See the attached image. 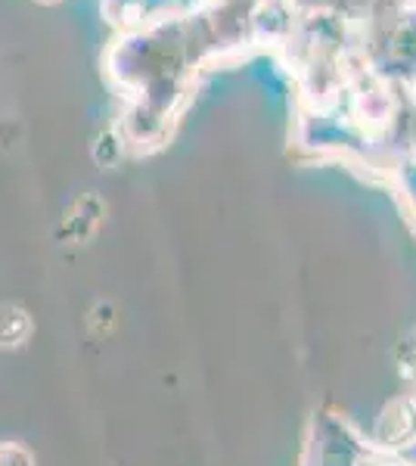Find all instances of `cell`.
<instances>
[{
  "label": "cell",
  "mask_w": 416,
  "mask_h": 466,
  "mask_svg": "<svg viewBox=\"0 0 416 466\" xmlns=\"http://www.w3.org/2000/svg\"><path fill=\"white\" fill-rule=\"evenodd\" d=\"M35 333L32 314L16 302L0 305V349H22Z\"/></svg>",
  "instance_id": "obj_2"
},
{
  "label": "cell",
  "mask_w": 416,
  "mask_h": 466,
  "mask_svg": "<svg viewBox=\"0 0 416 466\" xmlns=\"http://www.w3.org/2000/svg\"><path fill=\"white\" fill-rule=\"evenodd\" d=\"M416 435V404L413 401H395L382 410L380 417V426H376V439L382 445H391V448H401L407 445Z\"/></svg>",
  "instance_id": "obj_1"
},
{
  "label": "cell",
  "mask_w": 416,
  "mask_h": 466,
  "mask_svg": "<svg viewBox=\"0 0 416 466\" xmlns=\"http://www.w3.org/2000/svg\"><path fill=\"white\" fill-rule=\"evenodd\" d=\"M0 466H35L32 454L22 445H0Z\"/></svg>",
  "instance_id": "obj_3"
}]
</instances>
